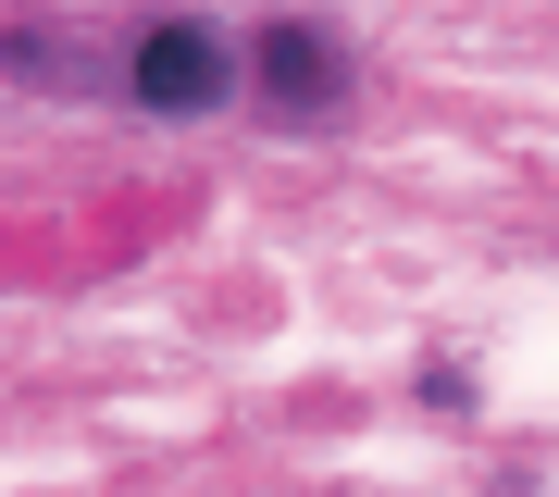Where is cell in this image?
Instances as JSON below:
<instances>
[{
	"instance_id": "6da1fadb",
	"label": "cell",
	"mask_w": 559,
	"mask_h": 497,
	"mask_svg": "<svg viewBox=\"0 0 559 497\" xmlns=\"http://www.w3.org/2000/svg\"><path fill=\"white\" fill-rule=\"evenodd\" d=\"M224 75H237V62H224V38L212 25H150L138 50H124V87H138V113H224Z\"/></svg>"
},
{
	"instance_id": "7a4b0ae2",
	"label": "cell",
	"mask_w": 559,
	"mask_h": 497,
	"mask_svg": "<svg viewBox=\"0 0 559 497\" xmlns=\"http://www.w3.org/2000/svg\"><path fill=\"white\" fill-rule=\"evenodd\" d=\"M249 75H261V113H286V125H336V99H348V50L323 38V25H274V38L249 50Z\"/></svg>"
}]
</instances>
